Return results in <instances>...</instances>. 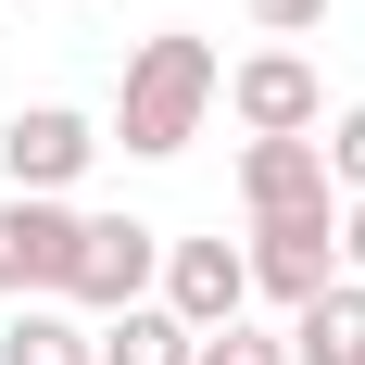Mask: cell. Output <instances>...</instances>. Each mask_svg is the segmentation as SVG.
<instances>
[{"label": "cell", "instance_id": "277c9868", "mask_svg": "<svg viewBox=\"0 0 365 365\" xmlns=\"http://www.w3.org/2000/svg\"><path fill=\"white\" fill-rule=\"evenodd\" d=\"M227 113H240V139H315L328 126V76L302 63L290 38L277 51H240L227 63Z\"/></svg>", "mask_w": 365, "mask_h": 365}, {"label": "cell", "instance_id": "52a82bcc", "mask_svg": "<svg viewBox=\"0 0 365 365\" xmlns=\"http://www.w3.org/2000/svg\"><path fill=\"white\" fill-rule=\"evenodd\" d=\"M63 264H76V202L0 189V302H63Z\"/></svg>", "mask_w": 365, "mask_h": 365}, {"label": "cell", "instance_id": "4fadbf2b", "mask_svg": "<svg viewBox=\"0 0 365 365\" xmlns=\"http://www.w3.org/2000/svg\"><path fill=\"white\" fill-rule=\"evenodd\" d=\"M189 365H290V328H215V340H189Z\"/></svg>", "mask_w": 365, "mask_h": 365}, {"label": "cell", "instance_id": "8992f818", "mask_svg": "<svg viewBox=\"0 0 365 365\" xmlns=\"http://www.w3.org/2000/svg\"><path fill=\"white\" fill-rule=\"evenodd\" d=\"M88 151H101V126L76 101H26L13 126H0V189H38V202H76V177H88Z\"/></svg>", "mask_w": 365, "mask_h": 365}, {"label": "cell", "instance_id": "30bf717a", "mask_svg": "<svg viewBox=\"0 0 365 365\" xmlns=\"http://www.w3.org/2000/svg\"><path fill=\"white\" fill-rule=\"evenodd\" d=\"M290 365H365V290H353V277L290 315Z\"/></svg>", "mask_w": 365, "mask_h": 365}, {"label": "cell", "instance_id": "3957f363", "mask_svg": "<svg viewBox=\"0 0 365 365\" xmlns=\"http://www.w3.org/2000/svg\"><path fill=\"white\" fill-rule=\"evenodd\" d=\"M240 264H252V302L302 315L315 290H340V202L328 215H264L252 240H240Z\"/></svg>", "mask_w": 365, "mask_h": 365}, {"label": "cell", "instance_id": "9c48e42d", "mask_svg": "<svg viewBox=\"0 0 365 365\" xmlns=\"http://www.w3.org/2000/svg\"><path fill=\"white\" fill-rule=\"evenodd\" d=\"M0 365H101V340H88V315H63V302H13V315H0Z\"/></svg>", "mask_w": 365, "mask_h": 365}, {"label": "cell", "instance_id": "5b68a950", "mask_svg": "<svg viewBox=\"0 0 365 365\" xmlns=\"http://www.w3.org/2000/svg\"><path fill=\"white\" fill-rule=\"evenodd\" d=\"M151 302H164L189 340L240 328V315H252V264H240V240H164V277H151Z\"/></svg>", "mask_w": 365, "mask_h": 365}, {"label": "cell", "instance_id": "7a4b0ae2", "mask_svg": "<svg viewBox=\"0 0 365 365\" xmlns=\"http://www.w3.org/2000/svg\"><path fill=\"white\" fill-rule=\"evenodd\" d=\"M151 277H164V227L139 215H76V264H63V315H126V302H151Z\"/></svg>", "mask_w": 365, "mask_h": 365}, {"label": "cell", "instance_id": "7c38bea8", "mask_svg": "<svg viewBox=\"0 0 365 365\" xmlns=\"http://www.w3.org/2000/svg\"><path fill=\"white\" fill-rule=\"evenodd\" d=\"M315 151H328V189H340V202H365V101H340L328 126H315Z\"/></svg>", "mask_w": 365, "mask_h": 365}, {"label": "cell", "instance_id": "ba28073f", "mask_svg": "<svg viewBox=\"0 0 365 365\" xmlns=\"http://www.w3.org/2000/svg\"><path fill=\"white\" fill-rule=\"evenodd\" d=\"M340 189H328V151L315 139H240V215H328Z\"/></svg>", "mask_w": 365, "mask_h": 365}, {"label": "cell", "instance_id": "5bb4252c", "mask_svg": "<svg viewBox=\"0 0 365 365\" xmlns=\"http://www.w3.org/2000/svg\"><path fill=\"white\" fill-rule=\"evenodd\" d=\"M240 13H252L264 38H315V26H328V0H240Z\"/></svg>", "mask_w": 365, "mask_h": 365}, {"label": "cell", "instance_id": "6da1fadb", "mask_svg": "<svg viewBox=\"0 0 365 365\" xmlns=\"http://www.w3.org/2000/svg\"><path fill=\"white\" fill-rule=\"evenodd\" d=\"M215 101H227L215 38H189V26L139 38L126 76H113V151H126V164H177V151L202 139V113H215Z\"/></svg>", "mask_w": 365, "mask_h": 365}, {"label": "cell", "instance_id": "9a60e30c", "mask_svg": "<svg viewBox=\"0 0 365 365\" xmlns=\"http://www.w3.org/2000/svg\"><path fill=\"white\" fill-rule=\"evenodd\" d=\"M340 277L365 290V202H340Z\"/></svg>", "mask_w": 365, "mask_h": 365}, {"label": "cell", "instance_id": "8fae6325", "mask_svg": "<svg viewBox=\"0 0 365 365\" xmlns=\"http://www.w3.org/2000/svg\"><path fill=\"white\" fill-rule=\"evenodd\" d=\"M101 365H189V328L164 315V302H126V315H101Z\"/></svg>", "mask_w": 365, "mask_h": 365}]
</instances>
